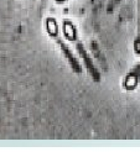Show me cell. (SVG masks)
Returning <instances> with one entry per match:
<instances>
[{"label":"cell","instance_id":"1","mask_svg":"<svg viewBox=\"0 0 140 152\" xmlns=\"http://www.w3.org/2000/svg\"><path fill=\"white\" fill-rule=\"evenodd\" d=\"M65 34H66V36L68 37L69 40L76 41L77 52H78V55L81 56L83 63H84V66H85V69H87V72L91 74L92 79L94 80V82H99V80H100V74H99V72H98V69H97V67L94 66L92 58L89 57V55L87 53V50L84 48L83 43L76 37V36H77L76 30H74V27L72 26V24H71L69 21H65Z\"/></svg>","mask_w":140,"mask_h":152},{"label":"cell","instance_id":"2","mask_svg":"<svg viewBox=\"0 0 140 152\" xmlns=\"http://www.w3.org/2000/svg\"><path fill=\"white\" fill-rule=\"evenodd\" d=\"M46 24H47V31L50 32V36H51L52 39L56 41V43L58 45V47L61 48V51H62V53H63L65 58L67 59V62L69 63V66H71V68L73 69V72L77 73V74H81V73H82V68H81V66H80V63H78V61H77V58L74 57V55L71 52L69 47L67 46V43H65L63 40L60 39V36H58V28H57L56 21L53 20V19H49Z\"/></svg>","mask_w":140,"mask_h":152},{"label":"cell","instance_id":"3","mask_svg":"<svg viewBox=\"0 0 140 152\" xmlns=\"http://www.w3.org/2000/svg\"><path fill=\"white\" fill-rule=\"evenodd\" d=\"M139 78H140V62L136 63V66L133 68V69L130 71L129 75L125 78V84H124V87H125L127 89H134L138 83H139Z\"/></svg>","mask_w":140,"mask_h":152},{"label":"cell","instance_id":"4","mask_svg":"<svg viewBox=\"0 0 140 152\" xmlns=\"http://www.w3.org/2000/svg\"><path fill=\"white\" fill-rule=\"evenodd\" d=\"M138 1H139V26H138V36L134 43V51L136 55H140V0H138Z\"/></svg>","mask_w":140,"mask_h":152},{"label":"cell","instance_id":"5","mask_svg":"<svg viewBox=\"0 0 140 152\" xmlns=\"http://www.w3.org/2000/svg\"><path fill=\"white\" fill-rule=\"evenodd\" d=\"M57 3H65V1H67V0H56Z\"/></svg>","mask_w":140,"mask_h":152}]
</instances>
